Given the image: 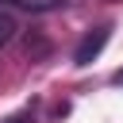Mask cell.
<instances>
[{"instance_id": "4", "label": "cell", "mask_w": 123, "mask_h": 123, "mask_svg": "<svg viewBox=\"0 0 123 123\" xmlns=\"http://www.w3.org/2000/svg\"><path fill=\"white\" fill-rule=\"evenodd\" d=\"M0 123H35V115H31V111H15V115H8V119H0Z\"/></svg>"}, {"instance_id": "5", "label": "cell", "mask_w": 123, "mask_h": 123, "mask_svg": "<svg viewBox=\"0 0 123 123\" xmlns=\"http://www.w3.org/2000/svg\"><path fill=\"white\" fill-rule=\"evenodd\" d=\"M111 85H123V69H115V73H111Z\"/></svg>"}, {"instance_id": "2", "label": "cell", "mask_w": 123, "mask_h": 123, "mask_svg": "<svg viewBox=\"0 0 123 123\" xmlns=\"http://www.w3.org/2000/svg\"><path fill=\"white\" fill-rule=\"evenodd\" d=\"M8 4H15L23 12H58V8H65V0H8Z\"/></svg>"}, {"instance_id": "1", "label": "cell", "mask_w": 123, "mask_h": 123, "mask_svg": "<svg viewBox=\"0 0 123 123\" xmlns=\"http://www.w3.org/2000/svg\"><path fill=\"white\" fill-rule=\"evenodd\" d=\"M108 38H111V23H100V27H92L81 42H77V50H73V65H92L96 58H100V50L108 46Z\"/></svg>"}, {"instance_id": "3", "label": "cell", "mask_w": 123, "mask_h": 123, "mask_svg": "<svg viewBox=\"0 0 123 123\" xmlns=\"http://www.w3.org/2000/svg\"><path fill=\"white\" fill-rule=\"evenodd\" d=\"M15 31H19V27H15V19L0 12V46H8V42L15 38Z\"/></svg>"}]
</instances>
